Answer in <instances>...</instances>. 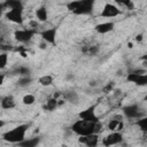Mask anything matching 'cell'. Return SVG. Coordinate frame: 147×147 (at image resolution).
Listing matches in <instances>:
<instances>
[{
  "instance_id": "cell-22",
  "label": "cell",
  "mask_w": 147,
  "mask_h": 147,
  "mask_svg": "<svg viewBox=\"0 0 147 147\" xmlns=\"http://www.w3.org/2000/svg\"><path fill=\"white\" fill-rule=\"evenodd\" d=\"M3 7H6V9L9 10V9H13V8L23 7V2L21 0H6L3 2Z\"/></svg>"
},
{
  "instance_id": "cell-1",
  "label": "cell",
  "mask_w": 147,
  "mask_h": 147,
  "mask_svg": "<svg viewBox=\"0 0 147 147\" xmlns=\"http://www.w3.org/2000/svg\"><path fill=\"white\" fill-rule=\"evenodd\" d=\"M101 129H102V124L100 122H91V121H85L82 118L76 119L71 125V131L78 137L99 133Z\"/></svg>"
},
{
  "instance_id": "cell-2",
  "label": "cell",
  "mask_w": 147,
  "mask_h": 147,
  "mask_svg": "<svg viewBox=\"0 0 147 147\" xmlns=\"http://www.w3.org/2000/svg\"><path fill=\"white\" fill-rule=\"evenodd\" d=\"M96 0H71L65 3V8L74 15H90L93 11Z\"/></svg>"
},
{
  "instance_id": "cell-21",
  "label": "cell",
  "mask_w": 147,
  "mask_h": 147,
  "mask_svg": "<svg viewBox=\"0 0 147 147\" xmlns=\"http://www.w3.org/2000/svg\"><path fill=\"white\" fill-rule=\"evenodd\" d=\"M136 125L142 133H147V116H141L136 119Z\"/></svg>"
},
{
  "instance_id": "cell-20",
  "label": "cell",
  "mask_w": 147,
  "mask_h": 147,
  "mask_svg": "<svg viewBox=\"0 0 147 147\" xmlns=\"http://www.w3.org/2000/svg\"><path fill=\"white\" fill-rule=\"evenodd\" d=\"M40 141L39 137H33V138H25L23 141H21L18 144V146H23V147H36Z\"/></svg>"
},
{
  "instance_id": "cell-14",
  "label": "cell",
  "mask_w": 147,
  "mask_h": 147,
  "mask_svg": "<svg viewBox=\"0 0 147 147\" xmlns=\"http://www.w3.org/2000/svg\"><path fill=\"white\" fill-rule=\"evenodd\" d=\"M34 15H36V20L39 23H44L48 20V10L45 6H41V7L37 8L36 11H34Z\"/></svg>"
},
{
  "instance_id": "cell-16",
  "label": "cell",
  "mask_w": 147,
  "mask_h": 147,
  "mask_svg": "<svg viewBox=\"0 0 147 147\" xmlns=\"http://www.w3.org/2000/svg\"><path fill=\"white\" fill-rule=\"evenodd\" d=\"M124 126L123 119L121 117H116V118H111L108 122V129L110 131H121Z\"/></svg>"
},
{
  "instance_id": "cell-3",
  "label": "cell",
  "mask_w": 147,
  "mask_h": 147,
  "mask_svg": "<svg viewBox=\"0 0 147 147\" xmlns=\"http://www.w3.org/2000/svg\"><path fill=\"white\" fill-rule=\"evenodd\" d=\"M29 130V124H20L8 131H6L5 133H2V139L7 142L10 144H20L21 141H23L26 138V132Z\"/></svg>"
},
{
  "instance_id": "cell-28",
  "label": "cell",
  "mask_w": 147,
  "mask_h": 147,
  "mask_svg": "<svg viewBox=\"0 0 147 147\" xmlns=\"http://www.w3.org/2000/svg\"><path fill=\"white\" fill-rule=\"evenodd\" d=\"M142 40H144V33H138L136 37H134V41H137V42H142Z\"/></svg>"
},
{
  "instance_id": "cell-17",
  "label": "cell",
  "mask_w": 147,
  "mask_h": 147,
  "mask_svg": "<svg viewBox=\"0 0 147 147\" xmlns=\"http://www.w3.org/2000/svg\"><path fill=\"white\" fill-rule=\"evenodd\" d=\"M59 107V99H56L55 96L48 98L46 100V103L44 105V109L47 111H53Z\"/></svg>"
},
{
  "instance_id": "cell-13",
  "label": "cell",
  "mask_w": 147,
  "mask_h": 147,
  "mask_svg": "<svg viewBox=\"0 0 147 147\" xmlns=\"http://www.w3.org/2000/svg\"><path fill=\"white\" fill-rule=\"evenodd\" d=\"M78 141L85 146L88 147H94L99 144V133H93L88 136H82L78 138Z\"/></svg>"
},
{
  "instance_id": "cell-4",
  "label": "cell",
  "mask_w": 147,
  "mask_h": 147,
  "mask_svg": "<svg viewBox=\"0 0 147 147\" xmlns=\"http://www.w3.org/2000/svg\"><path fill=\"white\" fill-rule=\"evenodd\" d=\"M37 33L36 29H32V28H26V29H18L14 32V39L17 41V42H21V44H26L29 41L32 40L33 36Z\"/></svg>"
},
{
  "instance_id": "cell-5",
  "label": "cell",
  "mask_w": 147,
  "mask_h": 147,
  "mask_svg": "<svg viewBox=\"0 0 147 147\" xmlns=\"http://www.w3.org/2000/svg\"><path fill=\"white\" fill-rule=\"evenodd\" d=\"M126 80L137 86H147V72L146 71H133L129 72Z\"/></svg>"
},
{
  "instance_id": "cell-12",
  "label": "cell",
  "mask_w": 147,
  "mask_h": 147,
  "mask_svg": "<svg viewBox=\"0 0 147 147\" xmlns=\"http://www.w3.org/2000/svg\"><path fill=\"white\" fill-rule=\"evenodd\" d=\"M95 31L100 34H107L109 32H111L114 29H115V23L113 21H106V22H101V23H98L95 26H94Z\"/></svg>"
},
{
  "instance_id": "cell-15",
  "label": "cell",
  "mask_w": 147,
  "mask_h": 147,
  "mask_svg": "<svg viewBox=\"0 0 147 147\" xmlns=\"http://www.w3.org/2000/svg\"><path fill=\"white\" fill-rule=\"evenodd\" d=\"M0 103H1V108H2V109H13V108H15V106H16L15 98H14L13 95H9V94L2 96Z\"/></svg>"
},
{
  "instance_id": "cell-11",
  "label": "cell",
  "mask_w": 147,
  "mask_h": 147,
  "mask_svg": "<svg viewBox=\"0 0 147 147\" xmlns=\"http://www.w3.org/2000/svg\"><path fill=\"white\" fill-rule=\"evenodd\" d=\"M122 141H123V134L121 131H110V133L103 138L102 144L105 146H114L121 144Z\"/></svg>"
},
{
  "instance_id": "cell-29",
  "label": "cell",
  "mask_w": 147,
  "mask_h": 147,
  "mask_svg": "<svg viewBox=\"0 0 147 147\" xmlns=\"http://www.w3.org/2000/svg\"><path fill=\"white\" fill-rule=\"evenodd\" d=\"M140 61H146V62H147V53L140 56Z\"/></svg>"
},
{
  "instance_id": "cell-23",
  "label": "cell",
  "mask_w": 147,
  "mask_h": 147,
  "mask_svg": "<svg viewBox=\"0 0 147 147\" xmlns=\"http://www.w3.org/2000/svg\"><path fill=\"white\" fill-rule=\"evenodd\" d=\"M34 102H36V96L32 93H26L22 98V103L24 106H32Z\"/></svg>"
},
{
  "instance_id": "cell-31",
  "label": "cell",
  "mask_w": 147,
  "mask_h": 147,
  "mask_svg": "<svg viewBox=\"0 0 147 147\" xmlns=\"http://www.w3.org/2000/svg\"><path fill=\"white\" fill-rule=\"evenodd\" d=\"M144 100H145V101H147V94L145 95V98H144Z\"/></svg>"
},
{
  "instance_id": "cell-18",
  "label": "cell",
  "mask_w": 147,
  "mask_h": 147,
  "mask_svg": "<svg viewBox=\"0 0 147 147\" xmlns=\"http://www.w3.org/2000/svg\"><path fill=\"white\" fill-rule=\"evenodd\" d=\"M63 99L70 103H77L79 101V95L75 91H67L63 93Z\"/></svg>"
},
{
  "instance_id": "cell-9",
  "label": "cell",
  "mask_w": 147,
  "mask_h": 147,
  "mask_svg": "<svg viewBox=\"0 0 147 147\" xmlns=\"http://www.w3.org/2000/svg\"><path fill=\"white\" fill-rule=\"evenodd\" d=\"M39 34H40L41 40H44V41H45V42H47L48 45H54V44L56 42L57 28H56V26H53V28L44 29Z\"/></svg>"
},
{
  "instance_id": "cell-27",
  "label": "cell",
  "mask_w": 147,
  "mask_h": 147,
  "mask_svg": "<svg viewBox=\"0 0 147 147\" xmlns=\"http://www.w3.org/2000/svg\"><path fill=\"white\" fill-rule=\"evenodd\" d=\"M117 5L124 6V7H132V0H114Z\"/></svg>"
},
{
  "instance_id": "cell-25",
  "label": "cell",
  "mask_w": 147,
  "mask_h": 147,
  "mask_svg": "<svg viewBox=\"0 0 147 147\" xmlns=\"http://www.w3.org/2000/svg\"><path fill=\"white\" fill-rule=\"evenodd\" d=\"M7 64H8V54L7 53H1V55H0V68L5 69Z\"/></svg>"
},
{
  "instance_id": "cell-6",
  "label": "cell",
  "mask_w": 147,
  "mask_h": 147,
  "mask_svg": "<svg viewBox=\"0 0 147 147\" xmlns=\"http://www.w3.org/2000/svg\"><path fill=\"white\" fill-rule=\"evenodd\" d=\"M23 8L24 7H18V8H13L7 10L6 13V18L15 24H23L24 22V16H23Z\"/></svg>"
},
{
  "instance_id": "cell-10",
  "label": "cell",
  "mask_w": 147,
  "mask_h": 147,
  "mask_svg": "<svg viewBox=\"0 0 147 147\" xmlns=\"http://www.w3.org/2000/svg\"><path fill=\"white\" fill-rule=\"evenodd\" d=\"M78 118L85 119V121H91V122H100L99 116L95 113V106H90L78 113Z\"/></svg>"
},
{
  "instance_id": "cell-30",
  "label": "cell",
  "mask_w": 147,
  "mask_h": 147,
  "mask_svg": "<svg viewBox=\"0 0 147 147\" xmlns=\"http://www.w3.org/2000/svg\"><path fill=\"white\" fill-rule=\"evenodd\" d=\"M127 47H129V48H132V47H133L132 42H127Z\"/></svg>"
},
{
  "instance_id": "cell-7",
  "label": "cell",
  "mask_w": 147,
  "mask_h": 147,
  "mask_svg": "<svg viewBox=\"0 0 147 147\" xmlns=\"http://www.w3.org/2000/svg\"><path fill=\"white\" fill-rule=\"evenodd\" d=\"M123 115L130 119H138L139 117L142 116V111H141V108L139 105L131 103L123 108Z\"/></svg>"
},
{
  "instance_id": "cell-26",
  "label": "cell",
  "mask_w": 147,
  "mask_h": 147,
  "mask_svg": "<svg viewBox=\"0 0 147 147\" xmlns=\"http://www.w3.org/2000/svg\"><path fill=\"white\" fill-rule=\"evenodd\" d=\"M17 72H18L20 76H29L30 75V69L28 67L22 65V67H18L17 68Z\"/></svg>"
},
{
  "instance_id": "cell-24",
  "label": "cell",
  "mask_w": 147,
  "mask_h": 147,
  "mask_svg": "<svg viewBox=\"0 0 147 147\" xmlns=\"http://www.w3.org/2000/svg\"><path fill=\"white\" fill-rule=\"evenodd\" d=\"M31 82H32V78L30 77V75L29 76H21L18 82H17V85L21 86V87H25V86L30 85Z\"/></svg>"
},
{
  "instance_id": "cell-19",
  "label": "cell",
  "mask_w": 147,
  "mask_h": 147,
  "mask_svg": "<svg viewBox=\"0 0 147 147\" xmlns=\"http://www.w3.org/2000/svg\"><path fill=\"white\" fill-rule=\"evenodd\" d=\"M53 82H54V77L52 75H49V74H45V75H42V76H40L38 78V83L41 86H45V87L51 86L53 84Z\"/></svg>"
},
{
  "instance_id": "cell-8",
  "label": "cell",
  "mask_w": 147,
  "mask_h": 147,
  "mask_svg": "<svg viewBox=\"0 0 147 147\" xmlns=\"http://www.w3.org/2000/svg\"><path fill=\"white\" fill-rule=\"evenodd\" d=\"M122 14V10L114 3H110V2H107L105 3L102 10L100 11V16L101 17H106V18H113V17H116L118 15Z\"/></svg>"
}]
</instances>
